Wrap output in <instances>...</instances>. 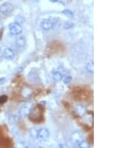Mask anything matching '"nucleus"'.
<instances>
[{"mask_svg": "<svg viewBox=\"0 0 134 148\" xmlns=\"http://www.w3.org/2000/svg\"><path fill=\"white\" fill-rule=\"evenodd\" d=\"M56 148H66V147H65L64 145H63V144H61V145H58L57 146V147Z\"/></svg>", "mask_w": 134, "mask_h": 148, "instance_id": "nucleus-17", "label": "nucleus"}, {"mask_svg": "<svg viewBox=\"0 0 134 148\" xmlns=\"http://www.w3.org/2000/svg\"><path fill=\"white\" fill-rule=\"evenodd\" d=\"M16 43L18 47H23L26 44V40L24 36H20L16 38Z\"/></svg>", "mask_w": 134, "mask_h": 148, "instance_id": "nucleus-9", "label": "nucleus"}, {"mask_svg": "<svg viewBox=\"0 0 134 148\" xmlns=\"http://www.w3.org/2000/svg\"><path fill=\"white\" fill-rule=\"evenodd\" d=\"M82 141H84L82 134L78 131H75L70 135L69 138L66 141V145L70 148H77Z\"/></svg>", "mask_w": 134, "mask_h": 148, "instance_id": "nucleus-1", "label": "nucleus"}, {"mask_svg": "<svg viewBox=\"0 0 134 148\" xmlns=\"http://www.w3.org/2000/svg\"><path fill=\"white\" fill-rule=\"evenodd\" d=\"M4 79H5V78H2V79H0V82H1L3 81Z\"/></svg>", "mask_w": 134, "mask_h": 148, "instance_id": "nucleus-18", "label": "nucleus"}, {"mask_svg": "<svg viewBox=\"0 0 134 148\" xmlns=\"http://www.w3.org/2000/svg\"><path fill=\"white\" fill-rule=\"evenodd\" d=\"M77 148H90V145L88 141H82L79 144Z\"/></svg>", "mask_w": 134, "mask_h": 148, "instance_id": "nucleus-10", "label": "nucleus"}, {"mask_svg": "<svg viewBox=\"0 0 134 148\" xmlns=\"http://www.w3.org/2000/svg\"><path fill=\"white\" fill-rule=\"evenodd\" d=\"M50 1H52V2H57V0H50Z\"/></svg>", "mask_w": 134, "mask_h": 148, "instance_id": "nucleus-20", "label": "nucleus"}, {"mask_svg": "<svg viewBox=\"0 0 134 148\" xmlns=\"http://www.w3.org/2000/svg\"><path fill=\"white\" fill-rule=\"evenodd\" d=\"M49 136H50V132L46 128H41L36 133V138L39 141H48Z\"/></svg>", "mask_w": 134, "mask_h": 148, "instance_id": "nucleus-3", "label": "nucleus"}, {"mask_svg": "<svg viewBox=\"0 0 134 148\" xmlns=\"http://www.w3.org/2000/svg\"><path fill=\"white\" fill-rule=\"evenodd\" d=\"M0 39H1V35H0Z\"/></svg>", "mask_w": 134, "mask_h": 148, "instance_id": "nucleus-21", "label": "nucleus"}, {"mask_svg": "<svg viewBox=\"0 0 134 148\" xmlns=\"http://www.w3.org/2000/svg\"><path fill=\"white\" fill-rule=\"evenodd\" d=\"M62 13L64 15H66V16H68V17H69V18H72V17H73V16H74L73 13L71 12V11H69V10L66 9V10H64V11H63Z\"/></svg>", "mask_w": 134, "mask_h": 148, "instance_id": "nucleus-13", "label": "nucleus"}, {"mask_svg": "<svg viewBox=\"0 0 134 148\" xmlns=\"http://www.w3.org/2000/svg\"><path fill=\"white\" fill-rule=\"evenodd\" d=\"M56 22H57V20H55L54 18L44 19V20H42L40 26L44 31H48V30L52 29L54 26V25H56Z\"/></svg>", "mask_w": 134, "mask_h": 148, "instance_id": "nucleus-2", "label": "nucleus"}, {"mask_svg": "<svg viewBox=\"0 0 134 148\" xmlns=\"http://www.w3.org/2000/svg\"><path fill=\"white\" fill-rule=\"evenodd\" d=\"M9 120H10V122H11V123H17L18 121H19V117L16 115L11 116L10 118H9Z\"/></svg>", "mask_w": 134, "mask_h": 148, "instance_id": "nucleus-14", "label": "nucleus"}, {"mask_svg": "<svg viewBox=\"0 0 134 148\" xmlns=\"http://www.w3.org/2000/svg\"><path fill=\"white\" fill-rule=\"evenodd\" d=\"M7 97L6 96H2L0 97V104H3L7 101Z\"/></svg>", "mask_w": 134, "mask_h": 148, "instance_id": "nucleus-15", "label": "nucleus"}, {"mask_svg": "<svg viewBox=\"0 0 134 148\" xmlns=\"http://www.w3.org/2000/svg\"><path fill=\"white\" fill-rule=\"evenodd\" d=\"M65 73L64 68L60 67L59 68H57V70H54L52 73V78L56 82H59L63 79Z\"/></svg>", "mask_w": 134, "mask_h": 148, "instance_id": "nucleus-6", "label": "nucleus"}, {"mask_svg": "<svg viewBox=\"0 0 134 148\" xmlns=\"http://www.w3.org/2000/svg\"><path fill=\"white\" fill-rule=\"evenodd\" d=\"M19 148H28V147H25V146H22V147H19Z\"/></svg>", "mask_w": 134, "mask_h": 148, "instance_id": "nucleus-19", "label": "nucleus"}, {"mask_svg": "<svg viewBox=\"0 0 134 148\" xmlns=\"http://www.w3.org/2000/svg\"><path fill=\"white\" fill-rule=\"evenodd\" d=\"M2 53L4 57L7 58V59H12V58H14V56H15L14 51L12 49H11L10 47H3L2 49Z\"/></svg>", "mask_w": 134, "mask_h": 148, "instance_id": "nucleus-8", "label": "nucleus"}, {"mask_svg": "<svg viewBox=\"0 0 134 148\" xmlns=\"http://www.w3.org/2000/svg\"><path fill=\"white\" fill-rule=\"evenodd\" d=\"M8 28L10 34H12V35H18V34H21L22 31V28L21 25L16 22L10 24Z\"/></svg>", "mask_w": 134, "mask_h": 148, "instance_id": "nucleus-5", "label": "nucleus"}, {"mask_svg": "<svg viewBox=\"0 0 134 148\" xmlns=\"http://www.w3.org/2000/svg\"><path fill=\"white\" fill-rule=\"evenodd\" d=\"M86 71L88 73H93V71H94V67H93V62H91L87 64L86 65Z\"/></svg>", "mask_w": 134, "mask_h": 148, "instance_id": "nucleus-12", "label": "nucleus"}, {"mask_svg": "<svg viewBox=\"0 0 134 148\" xmlns=\"http://www.w3.org/2000/svg\"><path fill=\"white\" fill-rule=\"evenodd\" d=\"M76 111H77L78 114L79 115H84L85 112H86L84 107L82 106H78L77 108H76Z\"/></svg>", "mask_w": 134, "mask_h": 148, "instance_id": "nucleus-11", "label": "nucleus"}, {"mask_svg": "<svg viewBox=\"0 0 134 148\" xmlns=\"http://www.w3.org/2000/svg\"><path fill=\"white\" fill-rule=\"evenodd\" d=\"M14 10V7L11 3L9 2H5L0 5V13L3 15L10 14Z\"/></svg>", "mask_w": 134, "mask_h": 148, "instance_id": "nucleus-7", "label": "nucleus"}, {"mask_svg": "<svg viewBox=\"0 0 134 148\" xmlns=\"http://www.w3.org/2000/svg\"><path fill=\"white\" fill-rule=\"evenodd\" d=\"M71 76H66V77L64 79V80H63V82H64L65 84L70 83V82H71Z\"/></svg>", "mask_w": 134, "mask_h": 148, "instance_id": "nucleus-16", "label": "nucleus"}, {"mask_svg": "<svg viewBox=\"0 0 134 148\" xmlns=\"http://www.w3.org/2000/svg\"><path fill=\"white\" fill-rule=\"evenodd\" d=\"M32 110V104L31 103H25L22 106L20 109V115L22 117H26L30 114Z\"/></svg>", "mask_w": 134, "mask_h": 148, "instance_id": "nucleus-4", "label": "nucleus"}]
</instances>
